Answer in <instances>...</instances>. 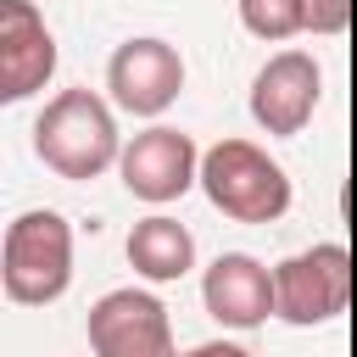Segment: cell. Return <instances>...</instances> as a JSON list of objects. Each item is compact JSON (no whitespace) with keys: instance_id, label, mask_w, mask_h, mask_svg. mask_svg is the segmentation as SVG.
<instances>
[{"instance_id":"3","label":"cell","mask_w":357,"mask_h":357,"mask_svg":"<svg viewBox=\"0 0 357 357\" xmlns=\"http://www.w3.org/2000/svg\"><path fill=\"white\" fill-rule=\"evenodd\" d=\"M201 190L234 223H279L290 212V173L257 139H218L201 151Z\"/></svg>"},{"instance_id":"7","label":"cell","mask_w":357,"mask_h":357,"mask_svg":"<svg viewBox=\"0 0 357 357\" xmlns=\"http://www.w3.org/2000/svg\"><path fill=\"white\" fill-rule=\"evenodd\" d=\"M318 100H324V67L307 50H279L251 78V123L262 134H279V139L301 134L312 123Z\"/></svg>"},{"instance_id":"13","label":"cell","mask_w":357,"mask_h":357,"mask_svg":"<svg viewBox=\"0 0 357 357\" xmlns=\"http://www.w3.org/2000/svg\"><path fill=\"white\" fill-rule=\"evenodd\" d=\"M351 0H307V28L312 33H346Z\"/></svg>"},{"instance_id":"6","label":"cell","mask_w":357,"mask_h":357,"mask_svg":"<svg viewBox=\"0 0 357 357\" xmlns=\"http://www.w3.org/2000/svg\"><path fill=\"white\" fill-rule=\"evenodd\" d=\"M117 173L128 184V195L151 201V206H167L178 201L190 184H201V151L184 128H167V123H151L139 128L123 156H117Z\"/></svg>"},{"instance_id":"10","label":"cell","mask_w":357,"mask_h":357,"mask_svg":"<svg viewBox=\"0 0 357 357\" xmlns=\"http://www.w3.org/2000/svg\"><path fill=\"white\" fill-rule=\"evenodd\" d=\"M201 301L223 329H262L268 318H279L273 268H262L251 251H223L201 279Z\"/></svg>"},{"instance_id":"1","label":"cell","mask_w":357,"mask_h":357,"mask_svg":"<svg viewBox=\"0 0 357 357\" xmlns=\"http://www.w3.org/2000/svg\"><path fill=\"white\" fill-rule=\"evenodd\" d=\"M33 156L56 173V178H100L117 156H123V134L112 106L95 89H61L45 100V112L33 117Z\"/></svg>"},{"instance_id":"4","label":"cell","mask_w":357,"mask_h":357,"mask_svg":"<svg viewBox=\"0 0 357 357\" xmlns=\"http://www.w3.org/2000/svg\"><path fill=\"white\" fill-rule=\"evenodd\" d=\"M273 301H279V318L296 329L335 324L351 301V251L340 240H324L284 257L273 268Z\"/></svg>"},{"instance_id":"5","label":"cell","mask_w":357,"mask_h":357,"mask_svg":"<svg viewBox=\"0 0 357 357\" xmlns=\"http://www.w3.org/2000/svg\"><path fill=\"white\" fill-rule=\"evenodd\" d=\"M89 351L95 357H178L173 318L151 290H106L89 307Z\"/></svg>"},{"instance_id":"14","label":"cell","mask_w":357,"mask_h":357,"mask_svg":"<svg viewBox=\"0 0 357 357\" xmlns=\"http://www.w3.org/2000/svg\"><path fill=\"white\" fill-rule=\"evenodd\" d=\"M184 357H251L240 340H201V346H190Z\"/></svg>"},{"instance_id":"2","label":"cell","mask_w":357,"mask_h":357,"mask_svg":"<svg viewBox=\"0 0 357 357\" xmlns=\"http://www.w3.org/2000/svg\"><path fill=\"white\" fill-rule=\"evenodd\" d=\"M0 284L17 307H50L73 284V223L50 206H28L6 223Z\"/></svg>"},{"instance_id":"9","label":"cell","mask_w":357,"mask_h":357,"mask_svg":"<svg viewBox=\"0 0 357 357\" xmlns=\"http://www.w3.org/2000/svg\"><path fill=\"white\" fill-rule=\"evenodd\" d=\"M56 73V33L33 0H0V100L17 106L39 95Z\"/></svg>"},{"instance_id":"12","label":"cell","mask_w":357,"mask_h":357,"mask_svg":"<svg viewBox=\"0 0 357 357\" xmlns=\"http://www.w3.org/2000/svg\"><path fill=\"white\" fill-rule=\"evenodd\" d=\"M240 22L257 39H290L307 28V0H240Z\"/></svg>"},{"instance_id":"8","label":"cell","mask_w":357,"mask_h":357,"mask_svg":"<svg viewBox=\"0 0 357 357\" xmlns=\"http://www.w3.org/2000/svg\"><path fill=\"white\" fill-rule=\"evenodd\" d=\"M106 89L134 117H162L184 95V56L167 39H123L106 61Z\"/></svg>"},{"instance_id":"11","label":"cell","mask_w":357,"mask_h":357,"mask_svg":"<svg viewBox=\"0 0 357 357\" xmlns=\"http://www.w3.org/2000/svg\"><path fill=\"white\" fill-rule=\"evenodd\" d=\"M123 251H128V268H134L139 279H151V284H173V279H184V273L195 268V234H190L178 218H167V212L139 218V223L128 229Z\"/></svg>"}]
</instances>
